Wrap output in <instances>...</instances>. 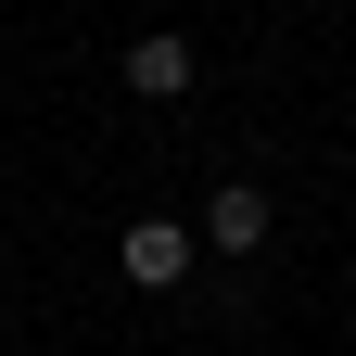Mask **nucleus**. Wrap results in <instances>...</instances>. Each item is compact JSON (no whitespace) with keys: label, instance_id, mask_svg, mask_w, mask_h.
Returning <instances> with one entry per match:
<instances>
[{"label":"nucleus","instance_id":"obj_1","mask_svg":"<svg viewBox=\"0 0 356 356\" xmlns=\"http://www.w3.org/2000/svg\"><path fill=\"white\" fill-rule=\"evenodd\" d=\"M115 76L140 89V102H191V76H204V51H191L178 26H153V38H127V51H115Z\"/></svg>","mask_w":356,"mask_h":356},{"label":"nucleus","instance_id":"obj_2","mask_svg":"<svg viewBox=\"0 0 356 356\" xmlns=\"http://www.w3.org/2000/svg\"><path fill=\"white\" fill-rule=\"evenodd\" d=\"M204 254V229H178V216H140V229L115 242V267H127V293H178V267Z\"/></svg>","mask_w":356,"mask_h":356},{"label":"nucleus","instance_id":"obj_3","mask_svg":"<svg viewBox=\"0 0 356 356\" xmlns=\"http://www.w3.org/2000/svg\"><path fill=\"white\" fill-rule=\"evenodd\" d=\"M267 229H280V204H267L254 178H216V204H204V242H216V254H267Z\"/></svg>","mask_w":356,"mask_h":356}]
</instances>
